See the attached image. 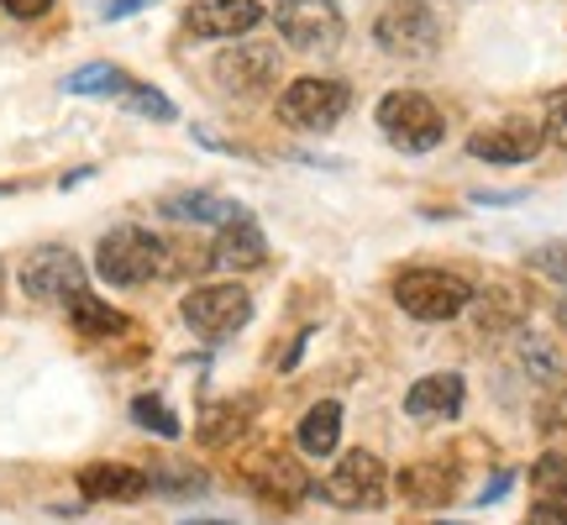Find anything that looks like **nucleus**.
<instances>
[{
  "label": "nucleus",
  "instance_id": "nucleus-1",
  "mask_svg": "<svg viewBox=\"0 0 567 525\" xmlns=\"http://www.w3.org/2000/svg\"><path fill=\"white\" fill-rule=\"evenodd\" d=\"M163 262H168V247L147 231V226H116V231H105L101 247H95V274L105 284H147L163 274Z\"/></svg>",
  "mask_w": 567,
  "mask_h": 525
},
{
  "label": "nucleus",
  "instance_id": "nucleus-2",
  "mask_svg": "<svg viewBox=\"0 0 567 525\" xmlns=\"http://www.w3.org/2000/svg\"><path fill=\"white\" fill-rule=\"evenodd\" d=\"M394 300L405 316L415 321H452V316H463L467 300H473V284L463 274H446V268H410L400 274L394 284Z\"/></svg>",
  "mask_w": 567,
  "mask_h": 525
},
{
  "label": "nucleus",
  "instance_id": "nucleus-3",
  "mask_svg": "<svg viewBox=\"0 0 567 525\" xmlns=\"http://www.w3.org/2000/svg\"><path fill=\"white\" fill-rule=\"evenodd\" d=\"M179 316L195 337L221 342V337H231V331H243L252 321V295L243 284H200L179 300Z\"/></svg>",
  "mask_w": 567,
  "mask_h": 525
},
{
  "label": "nucleus",
  "instance_id": "nucleus-4",
  "mask_svg": "<svg viewBox=\"0 0 567 525\" xmlns=\"http://www.w3.org/2000/svg\"><path fill=\"white\" fill-rule=\"evenodd\" d=\"M379 132H384L400 153H431V147L446 137V122L421 90H389L384 101H379Z\"/></svg>",
  "mask_w": 567,
  "mask_h": 525
},
{
  "label": "nucleus",
  "instance_id": "nucleus-5",
  "mask_svg": "<svg viewBox=\"0 0 567 525\" xmlns=\"http://www.w3.org/2000/svg\"><path fill=\"white\" fill-rule=\"evenodd\" d=\"M373 38H379L389 59H431L442 48V21L431 17L425 0H394V6L379 11Z\"/></svg>",
  "mask_w": 567,
  "mask_h": 525
},
{
  "label": "nucleus",
  "instance_id": "nucleus-6",
  "mask_svg": "<svg viewBox=\"0 0 567 525\" xmlns=\"http://www.w3.org/2000/svg\"><path fill=\"white\" fill-rule=\"evenodd\" d=\"M347 111H352V90L342 80H326V74H305L279 95V116L289 126H305V132H326Z\"/></svg>",
  "mask_w": 567,
  "mask_h": 525
},
{
  "label": "nucleus",
  "instance_id": "nucleus-7",
  "mask_svg": "<svg viewBox=\"0 0 567 525\" xmlns=\"http://www.w3.org/2000/svg\"><path fill=\"white\" fill-rule=\"evenodd\" d=\"M274 27L289 48L316 53V48H337L342 42V11L337 0H279L274 6Z\"/></svg>",
  "mask_w": 567,
  "mask_h": 525
},
{
  "label": "nucleus",
  "instance_id": "nucleus-8",
  "mask_svg": "<svg viewBox=\"0 0 567 525\" xmlns=\"http://www.w3.org/2000/svg\"><path fill=\"white\" fill-rule=\"evenodd\" d=\"M384 488H389L384 463H379L373 452H363V446H358V452H347L342 463L326 473L321 494L337 509H373V505H384Z\"/></svg>",
  "mask_w": 567,
  "mask_h": 525
},
{
  "label": "nucleus",
  "instance_id": "nucleus-9",
  "mask_svg": "<svg viewBox=\"0 0 567 525\" xmlns=\"http://www.w3.org/2000/svg\"><path fill=\"white\" fill-rule=\"evenodd\" d=\"M21 289L32 300L69 305L74 295H84V262L69 247H38L32 258L21 262Z\"/></svg>",
  "mask_w": 567,
  "mask_h": 525
},
{
  "label": "nucleus",
  "instance_id": "nucleus-10",
  "mask_svg": "<svg viewBox=\"0 0 567 525\" xmlns=\"http://www.w3.org/2000/svg\"><path fill=\"white\" fill-rule=\"evenodd\" d=\"M542 142H547V126L542 122L505 116V122H494V126H478V132L467 137V153L478 163H530L542 153Z\"/></svg>",
  "mask_w": 567,
  "mask_h": 525
},
{
  "label": "nucleus",
  "instance_id": "nucleus-11",
  "mask_svg": "<svg viewBox=\"0 0 567 525\" xmlns=\"http://www.w3.org/2000/svg\"><path fill=\"white\" fill-rule=\"evenodd\" d=\"M243 484L252 494H264V500H284V505H295L310 494V473H305L284 446H258L252 457H243Z\"/></svg>",
  "mask_w": 567,
  "mask_h": 525
},
{
  "label": "nucleus",
  "instance_id": "nucleus-12",
  "mask_svg": "<svg viewBox=\"0 0 567 525\" xmlns=\"http://www.w3.org/2000/svg\"><path fill=\"white\" fill-rule=\"evenodd\" d=\"M258 21H264L258 0H195L184 11V32L200 42H221V38H247Z\"/></svg>",
  "mask_w": 567,
  "mask_h": 525
},
{
  "label": "nucleus",
  "instance_id": "nucleus-13",
  "mask_svg": "<svg viewBox=\"0 0 567 525\" xmlns=\"http://www.w3.org/2000/svg\"><path fill=\"white\" fill-rule=\"evenodd\" d=\"M274 74H279V53L268 42H237L216 59V84L226 95H258L274 84Z\"/></svg>",
  "mask_w": 567,
  "mask_h": 525
},
{
  "label": "nucleus",
  "instance_id": "nucleus-14",
  "mask_svg": "<svg viewBox=\"0 0 567 525\" xmlns=\"http://www.w3.org/2000/svg\"><path fill=\"white\" fill-rule=\"evenodd\" d=\"M147 488H153V478H147L142 467H126V463L80 467V494L84 500H101V505H137Z\"/></svg>",
  "mask_w": 567,
  "mask_h": 525
},
{
  "label": "nucleus",
  "instance_id": "nucleus-15",
  "mask_svg": "<svg viewBox=\"0 0 567 525\" xmlns=\"http://www.w3.org/2000/svg\"><path fill=\"white\" fill-rule=\"evenodd\" d=\"M467 400V384L463 373H425L421 384H410L405 394V410L415 421H452Z\"/></svg>",
  "mask_w": 567,
  "mask_h": 525
},
{
  "label": "nucleus",
  "instance_id": "nucleus-16",
  "mask_svg": "<svg viewBox=\"0 0 567 525\" xmlns=\"http://www.w3.org/2000/svg\"><path fill=\"white\" fill-rule=\"evenodd\" d=\"M210 258L221 262V268H258V262H268V243H264V231H258V222L247 210L237 222H226L221 237L210 243Z\"/></svg>",
  "mask_w": 567,
  "mask_h": 525
},
{
  "label": "nucleus",
  "instance_id": "nucleus-17",
  "mask_svg": "<svg viewBox=\"0 0 567 525\" xmlns=\"http://www.w3.org/2000/svg\"><path fill=\"white\" fill-rule=\"evenodd\" d=\"M400 494L421 509L452 505V494H457V467L452 463H410L405 473H400Z\"/></svg>",
  "mask_w": 567,
  "mask_h": 525
},
{
  "label": "nucleus",
  "instance_id": "nucleus-18",
  "mask_svg": "<svg viewBox=\"0 0 567 525\" xmlns=\"http://www.w3.org/2000/svg\"><path fill=\"white\" fill-rule=\"evenodd\" d=\"M163 216L168 222H205V226H226L243 216V205L226 200V195H210V189H189V195H168L163 200Z\"/></svg>",
  "mask_w": 567,
  "mask_h": 525
},
{
  "label": "nucleus",
  "instance_id": "nucleus-19",
  "mask_svg": "<svg viewBox=\"0 0 567 525\" xmlns=\"http://www.w3.org/2000/svg\"><path fill=\"white\" fill-rule=\"evenodd\" d=\"M295 442H300V452H310V457H331V452H337V442H342V404H337V400L316 404V410L300 421Z\"/></svg>",
  "mask_w": 567,
  "mask_h": 525
},
{
  "label": "nucleus",
  "instance_id": "nucleus-20",
  "mask_svg": "<svg viewBox=\"0 0 567 525\" xmlns=\"http://www.w3.org/2000/svg\"><path fill=\"white\" fill-rule=\"evenodd\" d=\"M69 321H74V331H80V337H122V331H132V316L111 310V305L95 300L90 289L69 300Z\"/></svg>",
  "mask_w": 567,
  "mask_h": 525
},
{
  "label": "nucleus",
  "instance_id": "nucleus-21",
  "mask_svg": "<svg viewBox=\"0 0 567 525\" xmlns=\"http://www.w3.org/2000/svg\"><path fill=\"white\" fill-rule=\"evenodd\" d=\"M247 421H252V400L210 404V410H205V421H200V442L205 446H231L247 431Z\"/></svg>",
  "mask_w": 567,
  "mask_h": 525
},
{
  "label": "nucleus",
  "instance_id": "nucleus-22",
  "mask_svg": "<svg viewBox=\"0 0 567 525\" xmlns=\"http://www.w3.org/2000/svg\"><path fill=\"white\" fill-rule=\"evenodd\" d=\"M126 84H132V74L116 69V63H84V69H74V74L63 80V90H69V95H122Z\"/></svg>",
  "mask_w": 567,
  "mask_h": 525
},
{
  "label": "nucleus",
  "instance_id": "nucleus-23",
  "mask_svg": "<svg viewBox=\"0 0 567 525\" xmlns=\"http://www.w3.org/2000/svg\"><path fill=\"white\" fill-rule=\"evenodd\" d=\"M116 101L126 105V111H137V116H147V122H174V101L163 95V90H153V84H126Z\"/></svg>",
  "mask_w": 567,
  "mask_h": 525
},
{
  "label": "nucleus",
  "instance_id": "nucleus-24",
  "mask_svg": "<svg viewBox=\"0 0 567 525\" xmlns=\"http://www.w3.org/2000/svg\"><path fill=\"white\" fill-rule=\"evenodd\" d=\"M132 421H137L142 431H158V436H168V442H174V436L184 431L179 415H174V410H168L158 394H137V400H132Z\"/></svg>",
  "mask_w": 567,
  "mask_h": 525
},
{
  "label": "nucleus",
  "instance_id": "nucleus-25",
  "mask_svg": "<svg viewBox=\"0 0 567 525\" xmlns=\"http://www.w3.org/2000/svg\"><path fill=\"white\" fill-rule=\"evenodd\" d=\"M530 484L542 494H567V452H547L530 463Z\"/></svg>",
  "mask_w": 567,
  "mask_h": 525
},
{
  "label": "nucleus",
  "instance_id": "nucleus-26",
  "mask_svg": "<svg viewBox=\"0 0 567 525\" xmlns=\"http://www.w3.org/2000/svg\"><path fill=\"white\" fill-rule=\"evenodd\" d=\"M526 525H567V494H547L526 509Z\"/></svg>",
  "mask_w": 567,
  "mask_h": 525
},
{
  "label": "nucleus",
  "instance_id": "nucleus-27",
  "mask_svg": "<svg viewBox=\"0 0 567 525\" xmlns=\"http://www.w3.org/2000/svg\"><path fill=\"white\" fill-rule=\"evenodd\" d=\"M547 137L557 142V147H567V84L547 95Z\"/></svg>",
  "mask_w": 567,
  "mask_h": 525
},
{
  "label": "nucleus",
  "instance_id": "nucleus-28",
  "mask_svg": "<svg viewBox=\"0 0 567 525\" xmlns=\"http://www.w3.org/2000/svg\"><path fill=\"white\" fill-rule=\"evenodd\" d=\"M530 268H542V274H551V279L567 284V247L551 243V247H542V253H530Z\"/></svg>",
  "mask_w": 567,
  "mask_h": 525
},
{
  "label": "nucleus",
  "instance_id": "nucleus-29",
  "mask_svg": "<svg viewBox=\"0 0 567 525\" xmlns=\"http://www.w3.org/2000/svg\"><path fill=\"white\" fill-rule=\"evenodd\" d=\"M0 11H11L17 21H38L53 11V0H0Z\"/></svg>",
  "mask_w": 567,
  "mask_h": 525
},
{
  "label": "nucleus",
  "instance_id": "nucleus-30",
  "mask_svg": "<svg viewBox=\"0 0 567 525\" xmlns=\"http://www.w3.org/2000/svg\"><path fill=\"white\" fill-rule=\"evenodd\" d=\"M153 0H111L105 6V21H122V17H132V11H147Z\"/></svg>",
  "mask_w": 567,
  "mask_h": 525
},
{
  "label": "nucleus",
  "instance_id": "nucleus-31",
  "mask_svg": "<svg viewBox=\"0 0 567 525\" xmlns=\"http://www.w3.org/2000/svg\"><path fill=\"white\" fill-rule=\"evenodd\" d=\"M509 488V473H499V478H494V484H484V500H478V505H488V500H499V494H505Z\"/></svg>",
  "mask_w": 567,
  "mask_h": 525
},
{
  "label": "nucleus",
  "instance_id": "nucleus-32",
  "mask_svg": "<svg viewBox=\"0 0 567 525\" xmlns=\"http://www.w3.org/2000/svg\"><path fill=\"white\" fill-rule=\"evenodd\" d=\"M184 525H231V521H184Z\"/></svg>",
  "mask_w": 567,
  "mask_h": 525
},
{
  "label": "nucleus",
  "instance_id": "nucleus-33",
  "mask_svg": "<svg viewBox=\"0 0 567 525\" xmlns=\"http://www.w3.org/2000/svg\"><path fill=\"white\" fill-rule=\"evenodd\" d=\"M557 321H563V331H567V300H563V310H557Z\"/></svg>",
  "mask_w": 567,
  "mask_h": 525
}]
</instances>
